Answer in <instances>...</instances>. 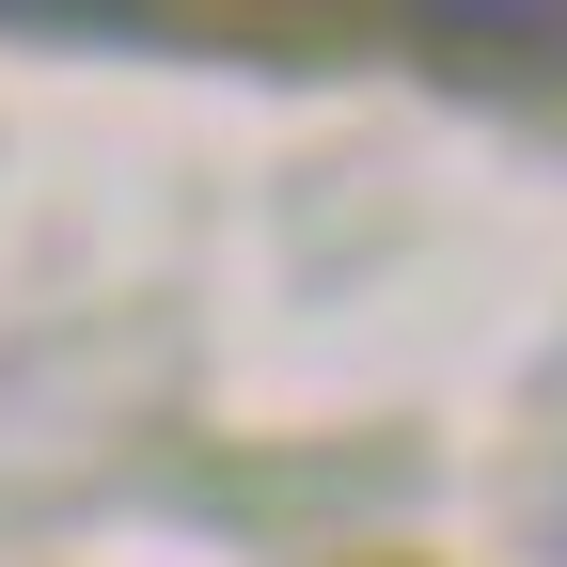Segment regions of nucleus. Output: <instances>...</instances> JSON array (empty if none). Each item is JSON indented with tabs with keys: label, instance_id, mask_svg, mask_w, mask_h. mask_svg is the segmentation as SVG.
I'll use <instances>...</instances> for the list:
<instances>
[{
	"label": "nucleus",
	"instance_id": "nucleus-2",
	"mask_svg": "<svg viewBox=\"0 0 567 567\" xmlns=\"http://www.w3.org/2000/svg\"><path fill=\"white\" fill-rule=\"evenodd\" d=\"M0 17H142V0H0Z\"/></svg>",
	"mask_w": 567,
	"mask_h": 567
},
{
	"label": "nucleus",
	"instance_id": "nucleus-1",
	"mask_svg": "<svg viewBox=\"0 0 567 567\" xmlns=\"http://www.w3.org/2000/svg\"><path fill=\"white\" fill-rule=\"evenodd\" d=\"M425 17H457V32H567V0H425Z\"/></svg>",
	"mask_w": 567,
	"mask_h": 567
}]
</instances>
